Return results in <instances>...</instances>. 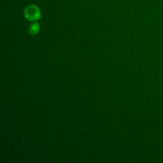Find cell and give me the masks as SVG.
Masks as SVG:
<instances>
[{"mask_svg":"<svg viewBox=\"0 0 163 163\" xmlns=\"http://www.w3.org/2000/svg\"><path fill=\"white\" fill-rule=\"evenodd\" d=\"M25 16L28 20L34 21L38 20L40 18V14L37 7L35 5H31L26 9Z\"/></svg>","mask_w":163,"mask_h":163,"instance_id":"6da1fadb","label":"cell"},{"mask_svg":"<svg viewBox=\"0 0 163 163\" xmlns=\"http://www.w3.org/2000/svg\"><path fill=\"white\" fill-rule=\"evenodd\" d=\"M39 28H40V27H39L38 23H33V24H31L29 27V32L30 34L35 35L38 32Z\"/></svg>","mask_w":163,"mask_h":163,"instance_id":"7a4b0ae2","label":"cell"}]
</instances>
